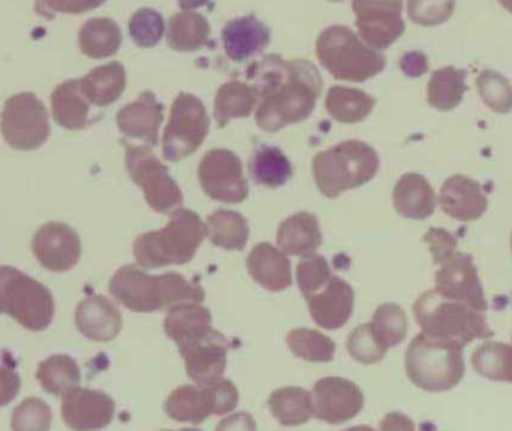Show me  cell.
<instances>
[{
	"label": "cell",
	"instance_id": "18",
	"mask_svg": "<svg viewBox=\"0 0 512 431\" xmlns=\"http://www.w3.org/2000/svg\"><path fill=\"white\" fill-rule=\"evenodd\" d=\"M116 414V403L104 391L72 388L62 396V420L69 429L101 430L110 426Z\"/></svg>",
	"mask_w": 512,
	"mask_h": 431
},
{
	"label": "cell",
	"instance_id": "10",
	"mask_svg": "<svg viewBox=\"0 0 512 431\" xmlns=\"http://www.w3.org/2000/svg\"><path fill=\"white\" fill-rule=\"evenodd\" d=\"M209 129L210 117L204 102L192 93H179L162 137L165 161L179 162L194 155L206 141Z\"/></svg>",
	"mask_w": 512,
	"mask_h": 431
},
{
	"label": "cell",
	"instance_id": "11",
	"mask_svg": "<svg viewBox=\"0 0 512 431\" xmlns=\"http://www.w3.org/2000/svg\"><path fill=\"white\" fill-rule=\"evenodd\" d=\"M0 132L12 149L35 152L50 138V117L35 93L23 92L6 99L0 114Z\"/></svg>",
	"mask_w": 512,
	"mask_h": 431
},
{
	"label": "cell",
	"instance_id": "57",
	"mask_svg": "<svg viewBox=\"0 0 512 431\" xmlns=\"http://www.w3.org/2000/svg\"><path fill=\"white\" fill-rule=\"evenodd\" d=\"M511 249H512V235H511Z\"/></svg>",
	"mask_w": 512,
	"mask_h": 431
},
{
	"label": "cell",
	"instance_id": "39",
	"mask_svg": "<svg viewBox=\"0 0 512 431\" xmlns=\"http://www.w3.org/2000/svg\"><path fill=\"white\" fill-rule=\"evenodd\" d=\"M472 366L483 378L512 384V345L484 343L472 354Z\"/></svg>",
	"mask_w": 512,
	"mask_h": 431
},
{
	"label": "cell",
	"instance_id": "15",
	"mask_svg": "<svg viewBox=\"0 0 512 431\" xmlns=\"http://www.w3.org/2000/svg\"><path fill=\"white\" fill-rule=\"evenodd\" d=\"M33 256L45 270L68 273L81 259L80 235L72 226L62 222H48L33 235Z\"/></svg>",
	"mask_w": 512,
	"mask_h": 431
},
{
	"label": "cell",
	"instance_id": "27",
	"mask_svg": "<svg viewBox=\"0 0 512 431\" xmlns=\"http://www.w3.org/2000/svg\"><path fill=\"white\" fill-rule=\"evenodd\" d=\"M393 204L396 212L406 219L424 220L435 213L436 195L426 177L408 173L394 186Z\"/></svg>",
	"mask_w": 512,
	"mask_h": 431
},
{
	"label": "cell",
	"instance_id": "25",
	"mask_svg": "<svg viewBox=\"0 0 512 431\" xmlns=\"http://www.w3.org/2000/svg\"><path fill=\"white\" fill-rule=\"evenodd\" d=\"M93 105L81 90L80 78L63 81L51 95L54 122L68 131H83L96 122Z\"/></svg>",
	"mask_w": 512,
	"mask_h": 431
},
{
	"label": "cell",
	"instance_id": "14",
	"mask_svg": "<svg viewBox=\"0 0 512 431\" xmlns=\"http://www.w3.org/2000/svg\"><path fill=\"white\" fill-rule=\"evenodd\" d=\"M360 38L375 50H387L405 33L402 0H352Z\"/></svg>",
	"mask_w": 512,
	"mask_h": 431
},
{
	"label": "cell",
	"instance_id": "22",
	"mask_svg": "<svg viewBox=\"0 0 512 431\" xmlns=\"http://www.w3.org/2000/svg\"><path fill=\"white\" fill-rule=\"evenodd\" d=\"M75 325L86 339L107 343L119 336L123 318L113 301L101 295H93L78 304Z\"/></svg>",
	"mask_w": 512,
	"mask_h": 431
},
{
	"label": "cell",
	"instance_id": "42",
	"mask_svg": "<svg viewBox=\"0 0 512 431\" xmlns=\"http://www.w3.org/2000/svg\"><path fill=\"white\" fill-rule=\"evenodd\" d=\"M373 327L388 349L400 345L408 334V316L399 304L387 303L373 315Z\"/></svg>",
	"mask_w": 512,
	"mask_h": 431
},
{
	"label": "cell",
	"instance_id": "33",
	"mask_svg": "<svg viewBox=\"0 0 512 431\" xmlns=\"http://www.w3.org/2000/svg\"><path fill=\"white\" fill-rule=\"evenodd\" d=\"M376 101L369 93L351 87L334 86L325 96V110L336 122L345 125L363 122L372 114Z\"/></svg>",
	"mask_w": 512,
	"mask_h": 431
},
{
	"label": "cell",
	"instance_id": "36",
	"mask_svg": "<svg viewBox=\"0 0 512 431\" xmlns=\"http://www.w3.org/2000/svg\"><path fill=\"white\" fill-rule=\"evenodd\" d=\"M36 379L45 393L62 397L81 384V370L69 355H51L39 363Z\"/></svg>",
	"mask_w": 512,
	"mask_h": 431
},
{
	"label": "cell",
	"instance_id": "2",
	"mask_svg": "<svg viewBox=\"0 0 512 431\" xmlns=\"http://www.w3.org/2000/svg\"><path fill=\"white\" fill-rule=\"evenodd\" d=\"M108 291L114 300L135 313L171 309L180 303H203L206 292L179 273L150 276L135 265H123L111 277Z\"/></svg>",
	"mask_w": 512,
	"mask_h": 431
},
{
	"label": "cell",
	"instance_id": "48",
	"mask_svg": "<svg viewBox=\"0 0 512 431\" xmlns=\"http://www.w3.org/2000/svg\"><path fill=\"white\" fill-rule=\"evenodd\" d=\"M331 277H333V274H331L324 256H303V259L298 262L297 282L304 298L312 297L313 294L321 291L330 282Z\"/></svg>",
	"mask_w": 512,
	"mask_h": 431
},
{
	"label": "cell",
	"instance_id": "32",
	"mask_svg": "<svg viewBox=\"0 0 512 431\" xmlns=\"http://www.w3.org/2000/svg\"><path fill=\"white\" fill-rule=\"evenodd\" d=\"M258 105V92L254 84L233 80L219 87L215 96V120L225 128L231 120L251 116Z\"/></svg>",
	"mask_w": 512,
	"mask_h": 431
},
{
	"label": "cell",
	"instance_id": "20",
	"mask_svg": "<svg viewBox=\"0 0 512 431\" xmlns=\"http://www.w3.org/2000/svg\"><path fill=\"white\" fill-rule=\"evenodd\" d=\"M306 300L310 316L324 330H339L348 324L354 313V289L339 277H331L321 291Z\"/></svg>",
	"mask_w": 512,
	"mask_h": 431
},
{
	"label": "cell",
	"instance_id": "55",
	"mask_svg": "<svg viewBox=\"0 0 512 431\" xmlns=\"http://www.w3.org/2000/svg\"><path fill=\"white\" fill-rule=\"evenodd\" d=\"M499 3H501V6H504L510 14H512V0H499Z\"/></svg>",
	"mask_w": 512,
	"mask_h": 431
},
{
	"label": "cell",
	"instance_id": "49",
	"mask_svg": "<svg viewBox=\"0 0 512 431\" xmlns=\"http://www.w3.org/2000/svg\"><path fill=\"white\" fill-rule=\"evenodd\" d=\"M105 2L107 0H36L35 9L41 17L53 20L59 14H86Z\"/></svg>",
	"mask_w": 512,
	"mask_h": 431
},
{
	"label": "cell",
	"instance_id": "54",
	"mask_svg": "<svg viewBox=\"0 0 512 431\" xmlns=\"http://www.w3.org/2000/svg\"><path fill=\"white\" fill-rule=\"evenodd\" d=\"M209 2L210 0H177L183 11H194V9L203 8Z\"/></svg>",
	"mask_w": 512,
	"mask_h": 431
},
{
	"label": "cell",
	"instance_id": "7",
	"mask_svg": "<svg viewBox=\"0 0 512 431\" xmlns=\"http://www.w3.org/2000/svg\"><path fill=\"white\" fill-rule=\"evenodd\" d=\"M463 348L457 342L418 334L405 355L406 375L415 387L430 393L453 390L465 376Z\"/></svg>",
	"mask_w": 512,
	"mask_h": 431
},
{
	"label": "cell",
	"instance_id": "50",
	"mask_svg": "<svg viewBox=\"0 0 512 431\" xmlns=\"http://www.w3.org/2000/svg\"><path fill=\"white\" fill-rule=\"evenodd\" d=\"M429 244L435 264L442 265L456 255L457 241L450 232L442 228H430L423 238Z\"/></svg>",
	"mask_w": 512,
	"mask_h": 431
},
{
	"label": "cell",
	"instance_id": "53",
	"mask_svg": "<svg viewBox=\"0 0 512 431\" xmlns=\"http://www.w3.org/2000/svg\"><path fill=\"white\" fill-rule=\"evenodd\" d=\"M382 430H405L414 429V424L409 421V418L403 417V415L400 414H390L385 417L384 423H382L381 426Z\"/></svg>",
	"mask_w": 512,
	"mask_h": 431
},
{
	"label": "cell",
	"instance_id": "30",
	"mask_svg": "<svg viewBox=\"0 0 512 431\" xmlns=\"http://www.w3.org/2000/svg\"><path fill=\"white\" fill-rule=\"evenodd\" d=\"M122 30L116 21L108 17L90 18L78 33L80 51L89 59H108L122 47Z\"/></svg>",
	"mask_w": 512,
	"mask_h": 431
},
{
	"label": "cell",
	"instance_id": "34",
	"mask_svg": "<svg viewBox=\"0 0 512 431\" xmlns=\"http://www.w3.org/2000/svg\"><path fill=\"white\" fill-rule=\"evenodd\" d=\"M268 408L282 426H301L313 417L312 393L300 387L280 388L271 394Z\"/></svg>",
	"mask_w": 512,
	"mask_h": 431
},
{
	"label": "cell",
	"instance_id": "19",
	"mask_svg": "<svg viewBox=\"0 0 512 431\" xmlns=\"http://www.w3.org/2000/svg\"><path fill=\"white\" fill-rule=\"evenodd\" d=\"M117 128L125 137L143 141L146 146L159 143V128L164 122V104L150 90L141 93L134 102L117 113Z\"/></svg>",
	"mask_w": 512,
	"mask_h": 431
},
{
	"label": "cell",
	"instance_id": "38",
	"mask_svg": "<svg viewBox=\"0 0 512 431\" xmlns=\"http://www.w3.org/2000/svg\"><path fill=\"white\" fill-rule=\"evenodd\" d=\"M207 232L215 246L227 250H242L249 240V223L239 212L216 210L207 219Z\"/></svg>",
	"mask_w": 512,
	"mask_h": 431
},
{
	"label": "cell",
	"instance_id": "8",
	"mask_svg": "<svg viewBox=\"0 0 512 431\" xmlns=\"http://www.w3.org/2000/svg\"><path fill=\"white\" fill-rule=\"evenodd\" d=\"M6 313L29 331L47 330L56 313L53 294L47 286L17 268L0 267V315Z\"/></svg>",
	"mask_w": 512,
	"mask_h": 431
},
{
	"label": "cell",
	"instance_id": "46",
	"mask_svg": "<svg viewBox=\"0 0 512 431\" xmlns=\"http://www.w3.org/2000/svg\"><path fill=\"white\" fill-rule=\"evenodd\" d=\"M53 423V412L44 400L29 397L12 412L11 429L14 431H47Z\"/></svg>",
	"mask_w": 512,
	"mask_h": 431
},
{
	"label": "cell",
	"instance_id": "26",
	"mask_svg": "<svg viewBox=\"0 0 512 431\" xmlns=\"http://www.w3.org/2000/svg\"><path fill=\"white\" fill-rule=\"evenodd\" d=\"M246 267L252 279L267 291H285L292 285L291 262L273 244H256L246 259Z\"/></svg>",
	"mask_w": 512,
	"mask_h": 431
},
{
	"label": "cell",
	"instance_id": "9",
	"mask_svg": "<svg viewBox=\"0 0 512 431\" xmlns=\"http://www.w3.org/2000/svg\"><path fill=\"white\" fill-rule=\"evenodd\" d=\"M125 164L132 182L143 189L150 209L171 215L183 204V194L168 168L156 158L149 146H134L123 141Z\"/></svg>",
	"mask_w": 512,
	"mask_h": 431
},
{
	"label": "cell",
	"instance_id": "41",
	"mask_svg": "<svg viewBox=\"0 0 512 431\" xmlns=\"http://www.w3.org/2000/svg\"><path fill=\"white\" fill-rule=\"evenodd\" d=\"M209 324H212V313H210V310L200 306V303L188 301V303L176 304V306L168 310V315L164 322V330L168 339L176 342L185 334Z\"/></svg>",
	"mask_w": 512,
	"mask_h": 431
},
{
	"label": "cell",
	"instance_id": "35",
	"mask_svg": "<svg viewBox=\"0 0 512 431\" xmlns=\"http://www.w3.org/2000/svg\"><path fill=\"white\" fill-rule=\"evenodd\" d=\"M466 71L445 66L433 72L427 84V102L438 111H451L462 104L468 86L465 83Z\"/></svg>",
	"mask_w": 512,
	"mask_h": 431
},
{
	"label": "cell",
	"instance_id": "43",
	"mask_svg": "<svg viewBox=\"0 0 512 431\" xmlns=\"http://www.w3.org/2000/svg\"><path fill=\"white\" fill-rule=\"evenodd\" d=\"M349 355L361 364H375L384 360L388 348L375 331L373 324L358 325L346 342Z\"/></svg>",
	"mask_w": 512,
	"mask_h": 431
},
{
	"label": "cell",
	"instance_id": "24",
	"mask_svg": "<svg viewBox=\"0 0 512 431\" xmlns=\"http://www.w3.org/2000/svg\"><path fill=\"white\" fill-rule=\"evenodd\" d=\"M165 414L176 423H204L210 415H218L215 387L183 385L176 388L165 402Z\"/></svg>",
	"mask_w": 512,
	"mask_h": 431
},
{
	"label": "cell",
	"instance_id": "16",
	"mask_svg": "<svg viewBox=\"0 0 512 431\" xmlns=\"http://www.w3.org/2000/svg\"><path fill=\"white\" fill-rule=\"evenodd\" d=\"M313 415L322 423L342 424L354 420L364 408V394L348 379L324 378L312 391Z\"/></svg>",
	"mask_w": 512,
	"mask_h": 431
},
{
	"label": "cell",
	"instance_id": "1",
	"mask_svg": "<svg viewBox=\"0 0 512 431\" xmlns=\"http://www.w3.org/2000/svg\"><path fill=\"white\" fill-rule=\"evenodd\" d=\"M248 78L258 92L256 125L267 132H277L309 119L324 84L309 60L283 59L276 54L254 63Z\"/></svg>",
	"mask_w": 512,
	"mask_h": 431
},
{
	"label": "cell",
	"instance_id": "51",
	"mask_svg": "<svg viewBox=\"0 0 512 431\" xmlns=\"http://www.w3.org/2000/svg\"><path fill=\"white\" fill-rule=\"evenodd\" d=\"M21 390V379L17 372L0 367V408H5L17 399Z\"/></svg>",
	"mask_w": 512,
	"mask_h": 431
},
{
	"label": "cell",
	"instance_id": "44",
	"mask_svg": "<svg viewBox=\"0 0 512 431\" xmlns=\"http://www.w3.org/2000/svg\"><path fill=\"white\" fill-rule=\"evenodd\" d=\"M477 89L484 104L499 114H508L512 111V86L510 81L493 71L486 69L477 78Z\"/></svg>",
	"mask_w": 512,
	"mask_h": 431
},
{
	"label": "cell",
	"instance_id": "23",
	"mask_svg": "<svg viewBox=\"0 0 512 431\" xmlns=\"http://www.w3.org/2000/svg\"><path fill=\"white\" fill-rule=\"evenodd\" d=\"M271 41V30L255 15L234 18L222 30V44L228 59L243 63L267 48Z\"/></svg>",
	"mask_w": 512,
	"mask_h": 431
},
{
	"label": "cell",
	"instance_id": "12",
	"mask_svg": "<svg viewBox=\"0 0 512 431\" xmlns=\"http://www.w3.org/2000/svg\"><path fill=\"white\" fill-rule=\"evenodd\" d=\"M174 343L185 360L189 378L195 384L209 387L221 381L227 367L230 343L212 324L198 327Z\"/></svg>",
	"mask_w": 512,
	"mask_h": 431
},
{
	"label": "cell",
	"instance_id": "31",
	"mask_svg": "<svg viewBox=\"0 0 512 431\" xmlns=\"http://www.w3.org/2000/svg\"><path fill=\"white\" fill-rule=\"evenodd\" d=\"M210 35L212 27L209 20L200 12H177L168 21V45L179 53L201 50L209 42Z\"/></svg>",
	"mask_w": 512,
	"mask_h": 431
},
{
	"label": "cell",
	"instance_id": "17",
	"mask_svg": "<svg viewBox=\"0 0 512 431\" xmlns=\"http://www.w3.org/2000/svg\"><path fill=\"white\" fill-rule=\"evenodd\" d=\"M435 289L442 297L462 301L480 312L489 309L477 267L466 253L456 252L442 264L441 270L436 273Z\"/></svg>",
	"mask_w": 512,
	"mask_h": 431
},
{
	"label": "cell",
	"instance_id": "37",
	"mask_svg": "<svg viewBox=\"0 0 512 431\" xmlns=\"http://www.w3.org/2000/svg\"><path fill=\"white\" fill-rule=\"evenodd\" d=\"M252 179L265 188L286 185L292 177V164L279 147L259 146L249 162Z\"/></svg>",
	"mask_w": 512,
	"mask_h": 431
},
{
	"label": "cell",
	"instance_id": "13",
	"mask_svg": "<svg viewBox=\"0 0 512 431\" xmlns=\"http://www.w3.org/2000/svg\"><path fill=\"white\" fill-rule=\"evenodd\" d=\"M198 179L207 197L225 204L248 200V180L243 162L228 149H212L204 155L198 168Z\"/></svg>",
	"mask_w": 512,
	"mask_h": 431
},
{
	"label": "cell",
	"instance_id": "56",
	"mask_svg": "<svg viewBox=\"0 0 512 431\" xmlns=\"http://www.w3.org/2000/svg\"><path fill=\"white\" fill-rule=\"evenodd\" d=\"M328 2L337 3V2H343V0H328Z\"/></svg>",
	"mask_w": 512,
	"mask_h": 431
},
{
	"label": "cell",
	"instance_id": "29",
	"mask_svg": "<svg viewBox=\"0 0 512 431\" xmlns=\"http://www.w3.org/2000/svg\"><path fill=\"white\" fill-rule=\"evenodd\" d=\"M126 69L120 62L92 69L80 78L81 90L93 107L105 108L119 101L126 90Z\"/></svg>",
	"mask_w": 512,
	"mask_h": 431
},
{
	"label": "cell",
	"instance_id": "45",
	"mask_svg": "<svg viewBox=\"0 0 512 431\" xmlns=\"http://www.w3.org/2000/svg\"><path fill=\"white\" fill-rule=\"evenodd\" d=\"M164 33V17L156 9L140 8L129 20V35L137 47H155L164 38Z\"/></svg>",
	"mask_w": 512,
	"mask_h": 431
},
{
	"label": "cell",
	"instance_id": "40",
	"mask_svg": "<svg viewBox=\"0 0 512 431\" xmlns=\"http://www.w3.org/2000/svg\"><path fill=\"white\" fill-rule=\"evenodd\" d=\"M286 342L295 357L309 363H328L336 355V343L325 334L309 328L289 331Z\"/></svg>",
	"mask_w": 512,
	"mask_h": 431
},
{
	"label": "cell",
	"instance_id": "47",
	"mask_svg": "<svg viewBox=\"0 0 512 431\" xmlns=\"http://www.w3.org/2000/svg\"><path fill=\"white\" fill-rule=\"evenodd\" d=\"M408 17L421 27H435L453 17L456 0H408Z\"/></svg>",
	"mask_w": 512,
	"mask_h": 431
},
{
	"label": "cell",
	"instance_id": "4",
	"mask_svg": "<svg viewBox=\"0 0 512 431\" xmlns=\"http://www.w3.org/2000/svg\"><path fill=\"white\" fill-rule=\"evenodd\" d=\"M378 171V153L360 140L336 144L319 152L312 161L313 179L327 198H337L343 192L367 185Z\"/></svg>",
	"mask_w": 512,
	"mask_h": 431
},
{
	"label": "cell",
	"instance_id": "21",
	"mask_svg": "<svg viewBox=\"0 0 512 431\" xmlns=\"http://www.w3.org/2000/svg\"><path fill=\"white\" fill-rule=\"evenodd\" d=\"M439 204L444 213L459 222H474L481 219L489 209V198L480 183L471 177L451 176L445 180L439 194Z\"/></svg>",
	"mask_w": 512,
	"mask_h": 431
},
{
	"label": "cell",
	"instance_id": "5",
	"mask_svg": "<svg viewBox=\"0 0 512 431\" xmlns=\"http://www.w3.org/2000/svg\"><path fill=\"white\" fill-rule=\"evenodd\" d=\"M414 316L421 333L433 339L471 345L478 339H490L493 331L484 312L442 297L436 289L424 292L414 304Z\"/></svg>",
	"mask_w": 512,
	"mask_h": 431
},
{
	"label": "cell",
	"instance_id": "3",
	"mask_svg": "<svg viewBox=\"0 0 512 431\" xmlns=\"http://www.w3.org/2000/svg\"><path fill=\"white\" fill-rule=\"evenodd\" d=\"M207 235V223L192 210L180 207L161 231L144 232L135 238V261L143 268L188 264Z\"/></svg>",
	"mask_w": 512,
	"mask_h": 431
},
{
	"label": "cell",
	"instance_id": "6",
	"mask_svg": "<svg viewBox=\"0 0 512 431\" xmlns=\"http://www.w3.org/2000/svg\"><path fill=\"white\" fill-rule=\"evenodd\" d=\"M316 57L336 80L364 83L381 74L387 65L382 53L369 47L360 35L342 24L322 30L316 39Z\"/></svg>",
	"mask_w": 512,
	"mask_h": 431
},
{
	"label": "cell",
	"instance_id": "28",
	"mask_svg": "<svg viewBox=\"0 0 512 431\" xmlns=\"http://www.w3.org/2000/svg\"><path fill=\"white\" fill-rule=\"evenodd\" d=\"M277 244L288 255H313L322 244L318 219L310 213L301 212L283 220L277 229Z\"/></svg>",
	"mask_w": 512,
	"mask_h": 431
},
{
	"label": "cell",
	"instance_id": "52",
	"mask_svg": "<svg viewBox=\"0 0 512 431\" xmlns=\"http://www.w3.org/2000/svg\"><path fill=\"white\" fill-rule=\"evenodd\" d=\"M400 68L405 72V75L411 78L423 77L429 71V63H427L426 56L420 51H411L406 53L400 60Z\"/></svg>",
	"mask_w": 512,
	"mask_h": 431
}]
</instances>
